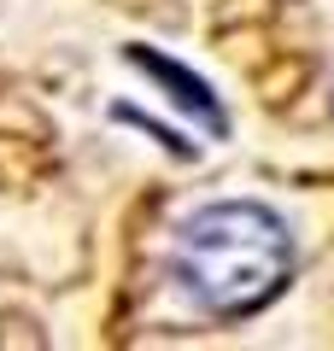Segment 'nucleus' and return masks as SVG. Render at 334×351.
I'll return each instance as SVG.
<instances>
[{
    "label": "nucleus",
    "instance_id": "f257e3e1",
    "mask_svg": "<svg viewBox=\"0 0 334 351\" xmlns=\"http://www.w3.org/2000/svg\"><path fill=\"white\" fill-rule=\"evenodd\" d=\"M287 269H293V240H287L282 217L252 199L205 205L199 217H188L182 240H176V276L217 316H247L270 304Z\"/></svg>",
    "mask_w": 334,
    "mask_h": 351
},
{
    "label": "nucleus",
    "instance_id": "f03ea898",
    "mask_svg": "<svg viewBox=\"0 0 334 351\" xmlns=\"http://www.w3.org/2000/svg\"><path fill=\"white\" fill-rule=\"evenodd\" d=\"M129 59H135L147 76H159L164 88H176L170 100H176V106H188V112H194L199 123L211 129V135H223V129H229V123H223V112H217V100H211V88L199 82V76H188L176 59H159V53H147V47H129Z\"/></svg>",
    "mask_w": 334,
    "mask_h": 351
}]
</instances>
